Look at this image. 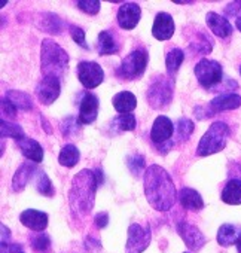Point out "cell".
<instances>
[{
  "label": "cell",
  "instance_id": "obj_1",
  "mask_svg": "<svg viewBox=\"0 0 241 253\" xmlns=\"http://www.w3.org/2000/svg\"><path fill=\"white\" fill-rule=\"evenodd\" d=\"M143 188L148 203L158 211H168L177 200V191L171 176L158 164H152L146 169Z\"/></svg>",
  "mask_w": 241,
  "mask_h": 253
},
{
  "label": "cell",
  "instance_id": "obj_2",
  "mask_svg": "<svg viewBox=\"0 0 241 253\" xmlns=\"http://www.w3.org/2000/svg\"><path fill=\"white\" fill-rule=\"evenodd\" d=\"M97 186H98V180L95 171L85 169L73 177L69 191V204L73 217L83 219L91 213L95 201Z\"/></svg>",
  "mask_w": 241,
  "mask_h": 253
},
{
  "label": "cell",
  "instance_id": "obj_3",
  "mask_svg": "<svg viewBox=\"0 0 241 253\" xmlns=\"http://www.w3.org/2000/svg\"><path fill=\"white\" fill-rule=\"evenodd\" d=\"M69 67V54L52 39H45L40 45V70L43 78H58Z\"/></svg>",
  "mask_w": 241,
  "mask_h": 253
},
{
  "label": "cell",
  "instance_id": "obj_4",
  "mask_svg": "<svg viewBox=\"0 0 241 253\" xmlns=\"http://www.w3.org/2000/svg\"><path fill=\"white\" fill-rule=\"evenodd\" d=\"M229 133H231V130L225 122H220V121L213 122L197 146V155L208 157V155H214V154L223 151L226 146Z\"/></svg>",
  "mask_w": 241,
  "mask_h": 253
},
{
  "label": "cell",
  "instance_id": "obj_5",
  "mask_svg": "<svg viewBox=\"0 0 241 253\" xmlns=\"http://www.w3.org/2000/svg\"><path fill=\"white\" fill-rule=\"evenodd\" d=\"M173 94H174V88H173L171 78L157 76L148 88L146 98L152 109L160 110V109H167L171 104Z\"/></svg>",
  "mask_w": 241,
  "mask_h": 253
},
{
  "label": "cell",
  "instance_id": "obj_6",
  "mask_svg": "<svg viewBox=\"0 0 241 253\" xmlns=\"http://www.w3.org/2000/svg\"><path fill=\"white\" fill-rule=\"evenodd\" d=\"M149 55L145 49H136L130 52L116 69V76L124 81H136L140 79L148 67Z\"/></svg>",
  "mask_w": 241,
  "mask_h": 253
},
{
  "label": "cell",
  "instance_id": "obj_7",
  "mask_svg": "<svg viewBox=\"0 0 241 253\" xmlns=\"http://www.w3.org/2000/svg\"><path fill=\"white\" fill-rule=\"evenodd\" d=\"M174 134V125L173 122L161 115L155 119L154 125H152V130H151V139L154 142V145L157 146V149L161 154H167L173 146L174 142H171V137Z\"/></svg>",
  "mask_w": 241,
  "mask_h": 253
},
{
  "label": "cell",
  "instance_id": "obj_8",
  "mask_svg": "<svg viewBox=\"0 0 241 253\" xmlns=\"http://www.w3.org/2000/svg\"><path fill=\"white\" fill-rule=\"evenodd\" d=\"M195 78L198 79L200 85L204 88H213L222 82L223 78V69L220 63L208 58H202L195 66Z\"/></svg>",
  "mask_w": 241,
  "mask_h": 253
},
{
  "label": "cell",
  "instance_id": "obj_9",
  "mask_svg": "<svg viewBox=\"0 0 241 253\" xmlns=\"http://www.w3.org/2000/svg\"><path fill=\"white\" fill-rule=\"evenodd\" d=\"M152 240V232L151 228L139 225V223H131L128 228V238L125 244V253H142L148 249Z\"/></svg>",
  "mask_w": 241,
  "mask_h": 253
},
{
  "label": "cell",
  "instance_id": "obj_10",
  "mask_svg": "<svg viewBox=\"0 0 241 253\" xmlns=\"http://www.w3.org/2000/svg\"><path fill=\"white\" fill-rule=\"evenodd\" d=\"M78 78L85 88L92 89L104 81V72L95 61H80L78 64Z\"/></svg>",
  "mask_w": 241,
  "mask_h": 253
},
{
  "label": "cell",
  "instance_id": "obj_11",
  "mask_svg": "<svg viewBox=\"0 0 241 253\" xmlns=\"http://www.w3.org/2000/svg\"><path fill=\"white\" fill-rule=\"evenodd\" d=\"M142 18V9L136 2H125L118 9V26L124 30H133Z\"/></svg>",
  "mask_w": 241,
  "mask_h": 253
},
{
  "label": "cell",
  "instance_id": "obj_12",
  "mask_svg": "<svg viewBox=\"0 0 241 253\" xmlns=\"http://www.w3.org/2000/svg\"><path fill=\"white\" fill-rule=\"evenodd\" d=\"M177 232L182 237L186 247L191 249L192 252L201 250L204 247V244L207 243V238L204 237V234L197 226H194L188 222H180L177 225Z\"/></svg>",
  "mask_w": 241,
  "mask_h": 253
},
{
  "label": "cell",
  "instance_id": "obj_13",
  "mask_svg": "<svg viewBox=\"0 0 241 253\" xmlns=\"http://www.w3.org/2000/svg\"><path fill=\"white\" fill-rule=\"evenodd\" d=\"M61 92V84L58 78H43L36 86V97L43 106L52 104Z\"/></svg>",
  "mask_w": 241,
  "mask_h": 253
},
{
  "label": "cell",
  "instance_id": "obj_14",
  "mask_svg": "<svg viewBox=\"0 0 241 253\" xmlns=\"http://www.w3.org/2000/svg\"><path fill=\"white\" fill-rule=\"evenodd\" d=\"M98 116V98L95 94L91 92H82V98L79 103V115L78 122L79 125H88L92 124Z\"/></svg>",
  "mask_w": 241,
  "mask_h": 253
},
{
  "label": "cell",
  "instance_id": "obj_15",
  "mask_svg": "<svg viewBox=\"0 0 241 253\" xmlns=\"http://www.w3.org/2000/svg\"><path fill=\"white\" fill-rule=\"evenodd\" d=\"M35 26L49 35H61L64 29V21L52 12H38L33 17Z\"/></svg>",
  "mask_w": 241,
  "mask_h": 253
},
{
  "label": "cell",
  "instance_id": "obj_16",
  "mask_svg": "<svg viewBox=\"0 0 241 253\" xmlns=\"http://www.w3.org/2000/svg\"><path fill=\"white\" fill-rule=\"evenodd\" d=\"M174 30H176V26H174L173 17L167 12H158L152 26L154 38L158 41H168L174 35Z\"/></svg>",
  "mask_w": 241,
  "mask_h": 253
},
{
  "label": "cell",
  "instance_id": "obj_17",
  "mask_svg": "<svg viewBox=\"0 0 241 253\" xmlns=\"http://www.w3.org/2000/svg\"><path fill=\"white\" fill-rule=\"evenodd\" d=\"M241 106V97L235 92H228V94H220L214 97L208 106H207V115L225 112V110H234Z\"/></svg>",
  "mask_w": 241,
  "mask_h": 253
},
{
  "label": "cell",
  "instance_id": "obj_18",
  "mask_svg": "<svg viewBox=\"0 0 241 253\" xmlns=\"http://www.w3.org/2000/svg\"><path fill=\"white\" fill-rule=\"evenodd\" d=\"M20 222L32 231L43 232L48 226V214L40 210L29 209L20 213Z\"/></svg>",
  "mask_w": 241,
  "mask_h": 253
},
{
  "label": "cell",
  "instance_id": "obj_19",
  "mask_svg": "<svg viewBox=\"0 0 241 253\" xmlns=\"http://www.w3.org/2000/svg\"><path fill=\"white\" fill-rule=\"evenodd\" d=\"M136 125H137L136 116L133 113H125V115H119L113 118L106 125V130L109 136H118L125 131H133L136 128Z\"/></svg>",
  "mask_w": 241,
  "mask_h": 253
},
{
  "label": "cell",
  "instance_id": "obj_20",
  "mask_svg": "<svg viewBox=\"0 0 241 253\" xmlns=\"http://www.w3.org/2000/svg\"><path fill=\"white\" fill-rule=\"evenodd\" d=\"M120 51V41L116 33L104 30L98 35L97 39V52L100 55H115Z\"/></svg>",
  "mask_w": 241,
  "mask_h": 253
},
{
  "label": "cell",
  "instance_id": "obj_21",
  "mask_svg": "<svg viewBox=\"0 0 241 253\" xmlns=\"http://www.w3.org/2000/svg\"><path fill=\"white\" fill-rule=\"evenodd\" d=\"M205 23H207L208 29L211 30V33L216 35L217 38L225 39V38H229L232 35V26H231V23L225 17H222L219 14L208 12L205 15Z\"/></svg>",
  "mask_w": 241,
  "mask_h": 253
},
{
  "label": "cell",
  "instance_id": "obj_22",
  "mask_svg": "<svg viewBox=\"0 0 241 253\" xmlns=\"http://www.w3.org/2000/svg\"><path fill=\"white\" fill-rule=\"evenodd\" d=\"M35 171H36V166L33 164V161L23 163L17 169V171H15V174L12 177V188H14V191L15 192H21L27 186L30 179L33 177Z\"/></svg>",
  "mask_w": 241,
  "mask_h": 253
},
{
  "label": "cell",
  "instance_id": "obj_23",
  "mask_svg": "<svg viewBox=\"0 0 241 253\" xmlns=\"http://www.w3.org/2000/svg\"><path fill=\"white\" fill-rule=\"evenodd\" d=\"M112 103H113V107L118 113L125 115V113H131L136 109L137 98L130 91H120V92L115 94V97L112 98Z\"/></svg>",
  "mask_w": 241,
  "mask_h": 253
},
{
  "label": "cell",
  "instance_id": "obj_24",
  "mask_svg": "<svg viewBox=\"0 0 241 253\" xmlns=\"http://www.w3.org/2000/svg\"><path fill=\"white\" fill-rule=\"evenodd\" d=\"M213 39L202 30H198L192 35V38L189 39V48L194 54H210L213 51Z\"/></svg>",
  "mask_w": 241,
  "mask_h": 253
},
{
  "label": "cell",
  "instance_id": "obj_25",
  "mask_svg": "<svg viewBox=\"0 0 241 253\" xmlns=\"http://www.w3.org/2000/svg\"><path fill=\"white\" fill-rule=\"evenodd\" d=\"M17 145H18L20 151L23 152V155L29 161L42 163V160H43V148L40 146L39 142H36L33 139H29V137H24V139L18 140Z\"/></svg>",
  "mask_w": 241,
  "mask_h": 253
},
{
  "label": "cell",
  "instance_id": "obj_26",
  "mask_svg": "<svg viewBox=\"0 0 241 253\" xmlns=\"http://www.w3.org/2000/svg\"><path fill=\"white\" fill-rule=\"evenodd\" d=\"M179 201L182 204L183 209L186 210H194L198 211L204 207V201L202 197L200 195L198 191L192 189V188H182L179 192Z\"/></svg>",
  "mask_w": 241,
  "mask_h": 253
},
{
  "label": "cell",
  "instance_id": "obj_27",
  "mask_svg": "<svg viewBox=\"0 0 241 253\" xmlns=\"http://www.w3.org/2000/svg\"><path fill=\"white\" fill-rule=\"evenodd\" d=\"M222 201L225 204L238 206L241 204V180L240 179H231L225 188L222 189Z\"/></svg>",
  "mask_w": 241,
  "mask_h": 253
},
{
  "label": "cell",
  "instance_id": "obj_28",
  "mask_svg": "<svg viewBox=\"0 0 241 253\" xmlns=\"http://www.w3.org/2000/svg\"><path fill=\"white\" fill-rule=\"evenodd\" d=\"M240 237H241V228L231 223H223L217 231V243L223 247L237 244Z\"/></svg>",
  "mask_w": 241,
  "mask_h": 253
},
{
  "label": "cell",
  "instance_id": "obj_29",
  "mask_svg": "<svg viewBox=\"0 0 241 253\" xmlns=\"http://www.w3.org/2000/svg\"><path fill=\"white\" fill-rule=\"evenodd\" d=\"M183 60H185V54L179 48H171L165 54V67H167V73L170 78H174L177 75Z\"/></svg>",
  "mask_w": 241,
  "mask_h": 253
},
{
  "label": "cell",
  "instance_id": "obj_30",
  "mask_svg": "<svg viewBox=\"0 0 241 253\" xmlns=\"http://www.w3.org/2000/svg\"><path fill=\"white\" fill-rule=\"evenodd\" d=\"M5 98H8L17 110H32L33 109V100L32 97L27 94V92H23V91H15V89H11L6 92Z\"/></svg>",
  "mask_w": 241,
  "mask_h": 253
},
{
  "label": "cell",
  "instance_id": "obj_31",
  "mask_svg": "<svg viewBox=\"0 0 241 253\" xmlns=\"http://www.w3.org/2000/svg\"><path fill=\"white\" fill-rule=\"evenodd\" d=\"M79 158H80L79 149H78L75 145H66V146L60 151L58 163H60L63 167L72 169V167H75V166L79 163Z\"/></svg>",
  "mask_w": 241,
  "mask_h": 253
},
{
  "label": "cell",
  "instance_id": "obj_32",
  "mask_svg": "<svg viewBox=\"0 0 241 253\" xmlns=\"http://www.w3.org/2000/svg\"><path fill=\"white\" fill-rule=\"evenodd\" d=\"M35 186H36L38 192L40 195H43V197L52 198L55 195V188H54L52 182L49 180V177L46 176V173L42 171V170H38V173H36Z\"/></svg>",
  "mask_w": 241,
  "mask_h": 253
},
{
  "label": "cell",
  "instance_id": "obj_33",
  "mask_svg": "<svg viewBox=\"0 0 241 253\" xmlns=\"http://www.w3.org/2000/svg\"><path fill=\"white\" fill-rule=\"evenodd\" d=\"M195 130V125L194 122L189 119V118H180L176 124V137H177V142L183 143L186 140H189V137L192 136Z\"/></svg>",
  "mask_w": 241,
  "mask_h": 253
},
{
  "label": "cell",
  "instance_id": "obj_34",
  "mask_svg": "<svg viewBox=\"0 0 241 253\" xmlns=\"http://www.w3.org/2000/svg\"><path fill=\"white\" fill-rule=\"evenodd\" d=\"M2 137H9V139H14V140H21L26 137L24 131L20 125L14 124V122H8L6 119H2Z\"/></svg>",
  "mask_w": 241,
  "mask_h": 253
},
{
  "label": "cell",
  "instance_id": "obj_35",
  "mask_svg": "<svg viewBox=\"0 0 241 253\" xmlns=\"http://www.w3.org/2000/svg\"><path fill=\"white\" fill-rule=\"evenodd\" d=\"M30 244L35 252H49L51 237L46 232H38L30 237Z\"/></svg>",
  "mask_w": 241,
  "mask_h": 253
},
{
  "label": "cell",
  "instance_id": "obj_36",
  "mask_svg": "<svg viewBox=\"0 0 241 253\" xmlns=\"http://www.w3.org/2000/svg\"><path fill=\"white\" fill-rule=\"evenodd\" d=\"M127 166L128 170L133 173L134 177H139L142 174V171L145 170V158L140 154H131L127 157Z\"/></svg>",
  "mask_w": 241,
  "mask_h": 253
},
{
  "label": "cell",
  "instance_id": "obj_37",
  "mask_svg": "<svg viewBox=\"0 0 241 253\" xmlns=\"http://www.w3.org/2000/svg\"><path fill=\"white\" fill-rule=\"evenodd\" d=\"M69 32H70V36H72V39H73V42H75L76 45H79L80 48H83V49H86V51L89 49V46H88V43H86V39H85V32H83V29L70 24V26H69Z\"/></svg>",
  "mask_w": 241,
  "mask_h": 253
},
{
  "label": "cell",
  "instance_id": "obj_38",
  "mask_svg": "<svg viewBox=\"0 0 241 253\" xmlns=\"http://www.w3.org/2000/svg\"><path fill=\"white\" fill-rule=\"evenodd\" d=\"M76 5L85 14H88V15H97L98 11H100V5L101 3L98 2V0H80V2H78Z\"/></svg>",
  "mask_w": 241,
  "mask_h": 253
},
{
  "label": "cell",
  "instance_id": "obj_39",
  "mask_svg": "<svg viewBox=\"0 0 241 253\" xmlns=\"http://www.w3.org/2000/svg\"><path fill=\"white\" fill-rule=\"evenodd\" d=\"M75 130H79V122H78V119L75 121L73 116H69L61 125V131H63L64 137H69L72 133H75Z\"/></svg>",
  "mask_w": 241,
  "mask_h": 253
},
{
  "label": "cell",
  "instance_id": "obj_40",
  "mask_svg": "<svg viewBox=\"0 0 241 253\" xmlns=\"http://www.w3.org/2000/svg\"><path fill=\"white\" fill-rule=\"evenodd\" d=\"M0 253H26V250L23 244L8 241V243H2V246H0Z\"/></svg>",
  "mask_w": 241,
  "mask_h": 253
},
{
  "label": "cell",
  "instance_id": "obj_41",
  "mask_svg": "<svg viewBox=\"0 0 241 253\" xmlns=\"http://www.w3.org/2000/svg\"><path fill=\"white\" fill-rule=\"evenodd\" d=\"M225 14L228 17H235L237 20H240L241 18V0L228 3V6L225 8Z\"/></svg>",
  "mask_w": 241,
  "mask_h": 253
},
{
  "label": "cell",
  "instance_id": "obj_42",
  "mask_svg": "<svg viewBox=\"0 0 241 253\" xmlns=\"http://www.w3.org/2000/svg\"><path fill=\"white\" fill-rule=\"evenodd\" d=\"M2 110H3V115H8V118H15L17 113H18V110L15 109V106L8 98H5V97L2 100Z\"/></svg>",
  "mask_w": 241,
  "mask_h": 253
},
{
  "label": "cell",
  "instance_id": "obj_43",
  "mask_svg": "<svg viewBox=\"0 0 241 253\" xmlns=\"http://www.w3.org/2000/svg\"><path fill=\"white\" fill-rule=\"evenodd\" d=\"M94 223H95V225H97V228H100V229L106 228V226H107V223H109V214H107L106 211L97 213V214H95V217H94Z\"/></svg>",
  "mask_w": 241,
  "mask_h": 253
},
{
  "label": "cell",
  "instance_id": "obj_44",
  "mask_svg": "<svg viewBox=\"0 0 241 253\" xmlns=\"http://www.w3.org/2000/svg\"><path fill=\"white\" fill-rule=\"evenodd\" d=\"M11 238V231L6 228L5 223H2V243H8Z\"/></svg>",
  "mask_w": 241,
  "mask_h": 253
},
{
  "label": "cell",
  "instance_id": "obj_45",
  "mask_svg": "<svg viewBox=\"0 0 241 253\" xmlns=\"http://www.w3.org/2000/svg\"><path fill=\"white\" fill-rule=\"evenodd\" d=\"M95 176H97V180H98V185H101L103 182H104V177H103V173H101V170H95Z\"/></svg>",
  "mask_w": 241,
  "mask_h": 253
},
{
  "label": "cell",
  "instance_id": "obj_46",
  "mask_svg": "<svg viewBox=\"0 0 241 253\" xmlns=\"http://www.w3.org/2000/svg\"><path fill=\"white\" fill-rule=\"evenodd\" d=\"M237 250H238V253H241V237L237 241Z\"/></svg>",
  "mask_w": 241,
  "mask_h": 253
},
{
  "label": "cell",
  "instance_id": "obj_47",
  "mask_svg": "<svg viewBox=\"0 0 241 253\" xmlns=\"http://www.w3.org/2000/svg\"><path fill=\"white\" fill-rule=\"evenodd\" d=\"M237 29L241 32V18H240V20H237Z\"/></svg>",
  "mask_w": 241,
  "mask_h": 253
},
{
  "label": "cell",
  "instance_id": "obj_48",
  "mask_svg": "<svg viewBox=\"0 0 241 253\" xmlns=\"http://www.w3.org/2000/svg\"><path fill=\"white\" fill-rule=\"evenodd\" d=\"M240 75H241V67H240Z\"/></svg>",
  "mask_w": 241,
  "mask_h": 253
},
{
  "label": "cell",
  "instance_id": "obj_49",
  "mask_svg": "<svg viewBox=\"0 0 241 253\" xmlns=\"http://www.w3.org/2000/svg\"><path fill=\"white\" fill-rule=\"evenodd\" d=\"M67 253H72V252H67Z\"/></svg>",
  "mask_w": 241,
  "mask_h": 253
},
{
  "label": "cell",
  "instance_id": "obj_50",
  "mask_svg": "<svg viewBox=\"0 0 241 253\" xmlns=\"http://www.w3.org/2000/svg\"><path fill=\"white\" fill-rule=\"evenodd\" d=\"M185 253H188V252H185Z\"/></svg>",
  "mask_w": 241,
  "mask_h": 253
}]
</instances>
